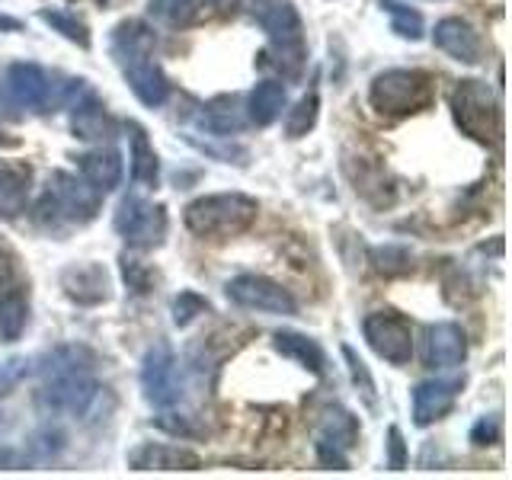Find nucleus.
Wrapping results in <instances>:
<instances>
[{"label":"nucleus","instance_id":"33","mask_svg":"<svg viewBox=\"0 0 512 480\" xmlns=\"http://www.w3.org/2000/svg\"><path fill=\"white\" fill-rule=\"evenodd\" d=\"M122 279L135 295H148L151 285H154L151 269L144 266L141 260H135V256H122Z\"/></svg>","mask_w":512,"mask_h":480},{"label":"nucleus","instance_id":"5","mask_svg":"<svg viewBox=\"0 0 512 480\" xmlns=\"http://www.w3.org/2000/svg\"><path fill=\"white\" fill-rule=\"evenodd\" d=\"M253 16L269 36V55L272 64L285 77H298L304 68V23L292 0H253Z\"/></svg>","mask_w":512,"mask_h":480},{"label":"nucleus","instance_id":"22","mask_svg":"<svg viewBox=\"0 0 512 480\" xmlns=\"http://www.w3.org/2000/svg\"><path fill=\"white\" fill-rule=\"evenodd\" d=\"M285 109V84H279V80H263V84H256L247 96V122L253 125H272Z\"/></svg>","mask_w":512,"mask_h":480},{"label":"nucleus","instance_id":"41","mask_svg":"<svg viewBox=\"0 0 512 480\" xmlns=\"http://www.w3.org/2000/svg\"><path fill=\"white\" fill-rule=\"evenodd\" d=\"M0 141H4V128H0Z\"/></svg>","mask_w":512,"mask_h":480},{"label":"nucleus","instance_id":"28","mask_svg":"<svg viewBox=\"0 0 512 480\" xmlns=\"http://www.w3.org/2000/svg\"><path fill=\"white\" fill-rule=\"evenodd\" d=\"M368 260H372V269L381 272V276H404V272L413 269V256L407 247L400 244H384V247H375L368 253Z\"/></svg>","mask_w":512,"mask_h":480},{"label":"nucleus","instance_id":"24","mask_svg":"<svg viewBox=\"0 0 512 480\" xmlns=\"http://www.w3.org/2000/svg\"><path fill=\"white\" fill-rule=\"evenodd\" d=\"M272 346H276V352H282L285 359H295L298 365H304L308 372L314 375H324V368H327V356H324V349H320L311 336H304V333H292V330H282L272 336Z\"/></svg>","mask_w":512,"mask_h":480},{"label":"nucleus","instance_id":"9","mask_svg":"<svg viewBox=\"0 0 512 480\" xmlns=\"http://www.w3.org/2000/svg\"><path fill=\"white\" fill-rule=\"evenodd\" d=\"M116 231L132 250H154L167 237V208L141 196H125L116 212Z\"/></svg>","mask_w":512,"mask_h":480},{"label":"nucleus","instance_id":"21","mask_svg":"<svg viewBox=\"0 0 512 480\" xmlns=\"http://www.w3.org/2000/svg\"><path fill=\"white\" fill-rule=\"evenodd\" d=\"M32 173L23 164L0 167V221H16L26 212Z\"/></svg>","mask_w":512,"mask_h":480},{"label":"nucleus","instance_id":"19","mask_svg":"<svg viewBox=\"0 0 512 480\" xmlns=\"http://www.w3.org/2000/svg\"><path fill=\"white\" fill-rule=\"evenodd\" d=\"M71 128H74V135L84 141H106L116 132V125H112L109 112L96 93H87L84 100H77L71 106Z\"/></svg>","mask_w":512,"mask_h":480},{"label":"nucleus","instance_id":"18","mask_svg":"<svg viewBox=\"0 0 512 480\" xmlns=\"http://www.w3.org/2000/svg\"><path fill=\"white\" fill-rule=\"evenodd\" d=\"M458 391H461V381H445V378L420 381L413 388V423L432 426L436 420H442V416L455 407Z\"/></svg>","mask_w":512,"mask_h":480},{"label":"nucleus","instance_id":"34","mask_svg":"<svg viewBox=\"0 0 512 480\" xmlns=\"http://www.w3.org/2000/svg\"><path fill=\"white\" fill-rule=\"evenodd\" d=\"M208 311V301L196 292H183L180 298L173 301V324L176 327H189L192 320H196L199 314Z\"/></svg>","mask_w":512,"mask_h":480},{"label":"nucleus","instance_id":"15","mask_svg":"<svg viewBox=\"0 0 512 480\" xmlns=\"http://www.w3.org/2000/svg\"><path fill=\"white\" fill-rule=\"evenodd\" d=\"M128 468H135V471H196V468H202V458L180 445L144 442L128 452Z\"/></svg>","mask_w":512,"mask_h":480},{"label":"nucleus","instance_id":"2","mask_svg":"<svg viewBox=\"0 0 512 480\" xmlns=\"http://www.w3.org/2000/svg\"><path fill=\"white\" fill-rule=\"evenodd\" d=\"M154 48H157V36L148 23L141 20H125L112 29V58L122 68L128 87L138 96L144 106H164V100L170 96V84L160 64L154 61Z\"/></svg>","mask_w":512,"mask_h":480},{"label":"nucleus","instance_id":"31","mask_svg":"<svg viewBox=\"0 0 512 480\" xmlns=\"http://www.w3.org/2000/svg\"><path fill=\"white\" fill-rule=\"evenodd\" d=\"M378 7L391 16V29L397 32L400 39H413V42L423 39V16L416 13V10L397 4V0H381Z\"/></svg>","mask_w":512,"mask_h":480},{"label":"nucleus","instance_id":"25","mask_svg":"<svg viewBox=\"0 0 512 480\" xmlns=\"http://www.w3.org/2000/svg\"><path fill=\"white\" fill-rule=\"evenodd\" d=\"M199 122L212 135L224 138V135H231V132H240V128L247 125V112L240 109V96H218V100L205 103Z\"/></svg>","mask_w":512,"mask_h":480},{"label":"nucleus","instance_id":"11","mask_svg":"<svg viewBox=\"0 0 512 480\" xmlns=\"http://www.w3.org/2000/svg\"><path fill=\"white\" fill-rule=\"evenodd\" d=\"M362 333L368 346L375 349V356H381L391 365H407L413 356V330L410 320L397 311H375L365 317Z\"/></svg>","mask_w":512,"mask_h":480},{"label":"nucleus","instance_id":"17","mask_svg":"<svg viewBox=\"0 0 512 480\" xmlns=\"http://www.w3.org/2000/svg\"><path fill=\"white\" fill-rule=\"evenodd\" d=\"M61 288L74 304L93 308L109 298V276L100 263H74L61 272Z\"/></svg>","mask_w":512,"mask_h":480},{"label":"nucleus","instance_id":"26","mask_svg":"<svg viewBox=\"0 0 512 480\" xmlns=\"http://www.w3.org/2000/svg\"><path fill=\"white\" fill-rule=\"evenodd\" d=\"M128 138H132V180L138 186H157L160 164H157V151L148 141V132L138 122H128Z\"/></svg>","mask_w":512,"mask_h":480},{"label":"nucleus","instance_id":"14","mask_svg":"<svg viewBox=\"0 0 512 480\" xmlns=\"http://www.w3.org/2000/svg\"><path fill=\"white\" fill-rule=\"evenodd\" d=\"M468 356V336L452 320H442V324H429L426 327V349H423V362L426 368H455Z\"/></svg>","mask_w":512,"mask_h":480},{"label":"nucleus","instance_id":"8","mask_svg":"<svg viewBox=\"0 0 512 480\" xmlns=\"http://www.w3.org/2000/svg\"><path fill=\"white\" fill-rule=\"evenodd\" d=\"M80 90H84V80H64V84H55L52 74L29 61L10 64V71H7V96L23 109L48 112V106H61L64 100H71V96Z\"/></svg>","mask_w":512,"mask_h":480},{"label":"nucleus","instance_id":"40","mask_svg":"<svg viewBox=\"0 0 512 480\" xmlns=\"http://www.w3.org/2000/svg\"><path fill=\"white\" fill-rule=\"evenodd\" d=\"M0 29H20V23H16V20H7V16H0Z\"/></svg>","mask_w":512,"mask_h":480},{"label":"nucleus","instance_id":"23","mask_svg":"<svg viewBox=\"0 0 512 480\" xmlns=\"http://www.w3.org/2000/svg\"><path fill=\"white\" fill-rule=\"evenodd\" d=\"M151 16L167 26L186 29V26H199L205 20H212V7L208 0H151Z\"/></svg>","mask_w":512,"mask_h":480},{"label":"nucleus","instance_id":"13","mask_svg":"<svg viewBox=\"0 0 512 480\" xmlns=\"http://www.w3.org/2000/svg\"><path fill=\"white\" fill-rule=\"evenodd\" d=\"M359 445V423L343 407H330L317 423V458L327 468H349V452Z\"/></svg>","mask_w":512,"mask_h":480},{"label":"nucleus","instance_id":"12","mask_svg":"<svg viewBox=\"0 0 512 480\" xmlns=\"http://www.w3.org/2000/svg\"><path fill=\"white\" fill-rule=\"evenodd\" d=\"M228 298L237 304V308L279 314V317H288L298 311V301L288 295V288H282L279 282H272L266 276H256V272L234 276L228 282Z\"/></svg>","mask_w":512,"mask_h":480},{"label":"nucleus","instance_id":"39","mask_svg":"<svg viewBox=\"0 0 512 480\" xmlns=\"http://www.w3.org/2000/svg\"><path fill=\"white\" fill-rule=\"evenodd\" d=\"M240 0H208V7H212L215 16H224V13H234Z\"/></svg>","mask_w":512,"mask_h":480},{"label":"nucleus","instance_id":"1","mask_svg":"<svg viewBox=\"0 0 512 480\" xmlns=\"http://www.w3.org/2000/svg\"><path fill=\"white\" fill-rule=\"evenodd\" d=\"M87 346H55L39 365V407L48 413L84 416L100 391Z\"/></svg>","mask_w":512,"mask_h":480},{"label":"nucleus","instance_id":"16","mask_svg":"<svg viewBox=\"0 0 512 480\" xmlns=\"http://www.w3.org/2000/svg\"><path fill=\"white\" fill-rule=\"evenodd\" d=\"M432 42H436V48H442L448 58H455L461 64H477L484 58V45H480L477 29L468 20H461V16L439 20L436 32H432Z\"/></svg>","mask_w":512,"mask_h":480},{"label":"nucleus","instance_id":"29","mask_svg":"<svg viewBox=\"0 0 512 480\" xmlns=\"http://www.w3.org/2000/svg\"><path fill=\"white\" fill-rule=\"evenodd\" d=\"M39 20L48 23L55 32H61L68 42H74L80 48H90V32H87L84 20H77L74 13H68V10H39Z\"/></svg>","mask_w":512,"mask_h":480},{"label":"nucleus","instance_id":"4","mask_svg":"<svg viewBox=\"0 0 512 480\" xmlns=\"http://www.w3.org/2000/svg\"><path fill=\"white\" fill-rule=\"evenodd\" d=\"M260 205L244 192H215L186 205V228L202 240H228L244 234L256 221Z\"/></svg>","mask_w":512,"mask_h":480},{"label":"nucleus","instance_id":"37","mask_svg":"<svg viewBox=\"0 0 512 480\" xmlns=\"http://www.w3.org/2000/svg\"><path fill=\"white\" fill-rule=\"evenodd\" d=\"M173 416H176V413H173ZM157 426H160V429H167V432H176V436H199V429L189 423V416H183V420H180V416H176V420H170V416H160Z\"/></svg>","mask_w":512,"mask_h":480},{"label":"nucleus","instance_id":"10","mask_svg":"<svg viewBox=\"0 0 512 480\" xmlns=\"http://www.w3.org/2000/svg\"><path fill=\"white\" fill-rule=\"evenodd\" d=\"M141 388L144 400L154 407H173L180 404L183 397V378H180V362H176V352L170 343H154L144 352L141 362Z\"/></svg>","mask_w":512,"mask_h":480},{"label":"nucleus","instance_id":"3","mask_svg":"<svg viewBox=\"0 0 512 480\" xmlns=\"http://www.w3.org/2000/svg\"><path fill=\"white\" fill-rule=\"evenodd\" d=\"M100 212V192H96L84 176L55 170L48 176V186L39 196L36 208H32V218H36L39 228L45 231H58L61 224H90Z\"/></svg>","mask_w":512,"mask_h":480},{"label":"nucleus","instance_id":"7","mask_svg":"<svg viewBox=\"0 0 512 480\" xmlns=\"http://www.w3.org/2000/svg\"><path fill=\"white\" fill-rule=\"evenodd\" d=\"M452 112L458 128L468 138L480 144H500L503 141V109L496 93L484 80H461L452 93Z\"/></svg>","mask_w":512,"mask_h":480},{"label":"nucleus","instance_id":"38","mask_svg":"<svg viewBox=\"0 0 512 480\" xmlns=\"http://www.w3.org/2000/svg\"><path fill=\"white\" fill-rule=\"evenodd\" d=\"M13 279H16V272H13L10 256H7V253H0V292H7V288H13Z\"/></svg>","mask_w":512,"mask_h":480},{"label":"nucleus","instance_id":"32","mask_svg":"<svg viewBox=\"0 0 512 480\" xmlns=\"http://www.w3.org/2000/svg\"><path fill=\"white\" fill-rule=\"evenodd\" d=\"M343 359H346V365H349L352 384H356L359 394L365 397V404H368V407H375V404H378V397H375V378H372V372H368V365L356 356V349H352V346H343Z\"/></svg>","mask_w":512,"mask_h":480},{"label":"nucleus","instance_id":"20","mask_svg":"<svg viewBox=\"0 0 512 480\" xmlns=\"http://www.w3.org/2000/svg\"><path fill=\"white\" fill-rule=\"evenodd\" d=\"M80 176H84L100 196H106V192H112L122 183V154L116 148H100V151L84 154L80 157Z\"/></svg>","mask_w":512,"mask_h":480},{"label":"nucleus","instance_id":"6","mask_svg":"<svg viewBox=\"0 0 512 480\" xmlns=\"http://www.w3.org/2000/svg\"><path fill=\"white\" fill-rule=\"evenodd\" d=\"M368 100L378 116L404 119L413 112H423L436 100V77L420 68H391L381 71L372 87H368Z\"/></svg>","mask_w":512,"mask_h":480},{"label":"nucleus","instance_id":"36","mask_svg":"<svg viewBox=\"0 0 512 480\" xmlns=\"http://www.w3.org/2000/svg\"><path fill=\"white\" fill-rule=\"evenodd\" d=\"M388 445H391V468L394 471H400L407 464V448H404V439H400V429L397 426H391L388 429Z\"/></svg>","mask_w":512,"mask_h":480},{"label":"nucleus","instance_id":"30","mask_svg":"<svg viewBox=\"0 0 512 480\" xmlns=\"http://www.w3.org/2000/svg\"><path fill=\"white\" fill-rule=\"evenodd\" d=\"M317 112H320V100H317V90L304 93L301 100L295 103V109L288 112V122H285V135L288 138H304L317 125Z\"/></svg>","mask_w":512,"mask_h":480},{"label":"nucleus","instance_id":"35","mask_svg":"<svg viewBox=\"0 0 512 480\" xmlns=\"http://www.w3.org/2000/svg\"><path fill=\"white\" fill-rule=\"evenodd\" d=\"M503 439V423L500 416H484L474 429H471V442L474 445H496Z\"/></svg>","mask_w":512,"mask_h":480},{"label":"nucleus","instance_id":"27","mask_svg":"<svg viewBox=\"0 0 512 480\" xmlns=\"http://www.w3.org/2000/svg\"><path fill=\"white\" fill-rule=\"evenodd\" d=\"M29 320V301L23 295V288H7L0 292V340L4 343H16L26 330Z\"/></svg>","mask_w":512,"mask_h":480}]
</instances>
